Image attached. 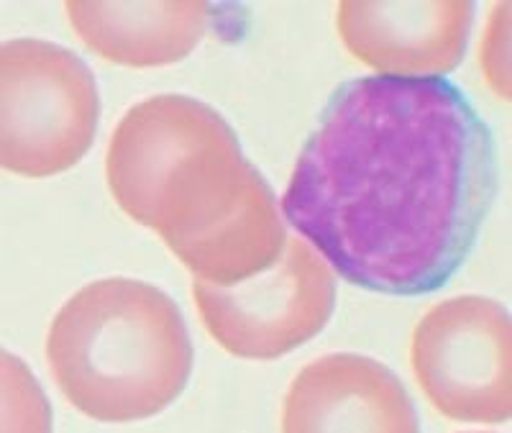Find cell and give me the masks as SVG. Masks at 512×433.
Returning a JSON list of instances; mask_svg holds the SVG:
<instances>
[{
	"mask_svg": "<svg viewBox=\"0 0 512 433\" xmlns=\"http://www.w3.org/2000/svg\"><path fill=\"white\" fill-rule=\"evenodd\" d=\"M495 190V139L456 85L372 75L328 100L280 213L351 285L423 295L464 264Z\"/></svg>",
	"mask_w": 512,
	"mask_h": 433,
	"instance_id": "obj_1",
	"label": "cell"
},
{
	"mask_svg": "<svg viewBox=\"0 0 512 433\" xmlns=\"http://www.w3.org/2000/svg\"><path fill=\"white\" fill-rule=\"evenodd\" d=\"M105 177L118 208L157 231L195 280L236 285L285 249L287 226L269 182L203 100L136 103L113 131Z\"/></svg>",
	"mask_w": 512,
	"mask_h": 433,
	"instance_id": "obj_2",
	"label": "cell"
},
{
	"mask_svg": "<svg viewBox=\"0 0 512 433\" xmlns=\"http://www.w3.org/2000/svg\"><path fill=\"white\" fill-rule=\"evenodd\" d=\"M47 362L62 395L103 423L144 421L175 403L195 364L180 305L141 280L108 277L59 308Z\"/></svg>",
	"mask_w": 512,
	"mask_h": 433,
	"instance_id": "obj_3",
	"label": "cell"
},
{
	"mask_svg": "<svg viewBox=\"0 0 512 433\" xmlns=\"http://www.w3.org/2000/svg\"><path fill=\"white\" fill-rule=\"evenodd\" d=\"M100 95L90 67L44 39L0 44V170L52 177L93 147Z\"/></svg>",
	"mask_w": 512,
	"mask_h": 433,
	"instance_id": "obj_4",
	"label": "cell"
},
{
	"mask_svg": "<svg viewBox=\"0 0 512 433\" xmlns=\"http://www.w3.org/2000/svg\"><path fill=\"white\" fill-rule=\"evenodd\" d=\"M192 295L208 334L241 359H277L326 328L336 277L300 236H287L272 267L236 285L195 280Z\"/></svg>",
	"mask_w": 512,
	"mask_h": 433,
	"instance_id": "obj_5",
	"label": "cell"
},
{
	"mask_svg": "<svg viewBox=\"0 0 512 433\" xmlns=\"http://www.w3.org/2000/svg\"><path fill=\"white\" fill-rule=\"evenodd\" d=\"M512 323L482 295L438 303L413 334V372L425 398L451 421L505 423L512 413Z\"/></svg>",
	"mask_w": 512,
	"mask_h": 433,
	"instance_id": "obj_6",
	"label": "cell"
},
{
	"mask_svg": "<svg viewBox=\"0 0 512 433\" xmlns=\"http://www.w3.org/2000/svg\"><path fill=\"white\" fill-rule=\"evenodd\" d=\"M282 433H420V418L387 364L344 352L315 359L292 380Z\"/></svg>",
	"mask_w": 512,
	"mask_h": 433,
	"instance_id": "obj_7",
	"label": "cell"
},
{
	"mask_svg": "<svg viewBox=\"0 0 512 433\" xmlns=\"http://www.w3.org/2000/svg\"><path fill=\"white\" fill-rule=\"evenodd\" d=\"M474 3H341L346 49L384 77H443L461 65Z\"/></svg>",
	"mask_w": 512,
	"mask_h": 433,
	"instance_id": "obj_8",
	"label": "cell"
},
{
	"mask_svg": "<svg viewBox=\"0 0 512 433\" xmlns=\"http://www.w3.org/2000/svg\"><path fill=\"white\" fill-rule=\"evenodd\" d=\"M72 29L100 57L162 67L187 57L210 29L205 3H67Z\"/></svg>",
	"mask_w": 512,
	"mask_h": 433,
	"instance_id": "obj_9",
	"label": "cell"
},
{
	"mask_svg": "<svg viewBox=\"0 0 512 433\" xmlns=\"http://www.w3.org/2000/svg\"><path fill=\"white\" fill-rule=\"evenodd\" d=\"M0 433H54L52 405L29 364L0 346Z\"/></svg>",
	"mask_w": 512,
	"mask_h": 433,
	"instance_id": "obj_10",
	"label": "cell"
}]
</instances>
